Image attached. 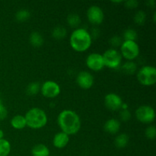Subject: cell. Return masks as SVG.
I'll return each mask as SVG.
<instances>
[{
	"instance_id": "cell-13",
	"label": "cell",
	"mask_w": 156,
	"mask_h": 156,
	"mask_svg": "<svg viewBox=\"0 0 156 156\" xmlns=\"http://www.w3.org/2000/svg\"><path fill=\"white\" fill-rule=\"evenodd\" d=\"M69 142V136L62 131L55 134L53 139V144L54 147L59 149L65 148L68 145Z\"/></svg>"
},
{
	"instance_id": "cell-12",
	"label": "cell",
	"mask_w": 156,
	"mask_h": 156,
	"mask_svg": "<svg viewBox=\"0 0 156 156\" xmlns=\"http://www.w3.org/2000/svg\"><path fill=\"white\" fill-rule=\"evenodd\" d=\"M94 82V76L88 71H82L77 75L76 83L82 89H89Z\"/></svg>"
},
{
	"instance_id": "cell-14",
	"label": "cell",
	"mask_w": 156,
	"mask_h": 156,
	"mask_svg": "<svg viewBox=\"0 0 156 156\" xmlns=\"http://www.w3.org/2000/svg\"><path fill=\"white\" fill-rule=\"evenodd\" d=\"M104 129L105 132L112 135L118 133L120 129V123L117 119L111 118L107 120L104 125Z\"/></svg>"
},
{
	"instance_id": "cell-10",
	"label": "cell",
	"mask_w": 156,
	"mask_h": 156,
	"mask_svg": "<svg viewBox=\"0 0 156 156\" xmlns=\"http://www.w3.org/2000/svg\"><path fill=\"white\" fill-rule=\"evenodd\" d=\"M87 18L91 24L98 25L103 22L105 14L101 8L98 5H91L87 10Z\"/></svg>"
},
{
	"instance_id": "cell-7",
	"label": "cell",
	"mask_w": 156,
	"mask_h": 156,
	"mask_svg": "<svg viewBox=\"0 0 156 156\" xmlns=\"http://www.w3.org/2000/svg\"><path fill=\"white\" fill-rule=\"evenodd\" d=\"M135 115L139 121L146 124L152 123L155 119V110L149 105H142L139 107L136 111Z\"/></svg>"
},
{
	"instance_id": "cell-25",
	"label": "cell",
	"mask_w": 156,
	"mask_h": 156,
	"mask_svg": "<svg viewBox=\"0 0 156 156\" xmlns=\"http://www.w3.org/2000/svg\"><path fill=\"white\" fill-rule=\"evenodd\" d=\"M134 22L139 26L144 25V24L146 23V14L145 13L144 11L140 10L135 14L134 15Z\"/></svg>"
},
{
	"instance_id": "cell-11",
	"label": "cell",
	"mask_w": 156,
	"mask_h": 156,
	"mask_svg": "<svg viewBox=\"0 0 156 156\" xmlns=\"http://www.w3.org/2000/svg\"><path fill=\"white\" fill-rule=\"evenodd\" d=\"M123 100L118 94L115 93H109L105 97V105L111 111H117L121 109L123 106Z\"/></svg>"
},
{
	"instance_id": "cell-1",
	"label": "cell",
	"mask_w": 156,
	"mask_h": 156,
	"mask_svg": "<svg viewBox=\"0 0 156 156\" xmlns=\"http://www.w3.org/2000/svg\"><path fill=\"white\" fill-rule=\"evenodd\" d=\"M57 123L61 131L68 136L75 135L80 130V117L77 113L72 110L61 111L58 115Z\"/></svg>"
},
{
	"instance_id": "cell-20",
	"label": "cell",
	"mask_w": 156,
	"mask_h": 156,
	"mask_svg": "<svg viewBox=\"0 0 156 156\" xmlns=\"http://www.w3.org/2000/svg\"><path fill=\"white\" fill-rule=\"evenodd\" d=\"M67 31L65 27L62 26H57L52 30V37L56 40H62L66 37Z\"/></svg>"
},
{
	"instance_id": "cell-27",
	"label": "cell",
	"mask_w": 156,
	"mask_h": 156,
	"mask_svg": "<svg viewBox=\"0 0 156 156\" xmlns=\"http://www.w3.org/2000/svg\"><path fill=\"white\" fill-rule=\"evenodd\" d=\"M145 135L149 140H154L156 137V129L155 126L153 125H150L148 126L145 131Z\"/></svg>"
},
{
	"instance_id": "cell-3",
	"label": "cell",
	"mask_w": 156,
	"mask_h": 156,
	"mask_svg": "<svg viewBox=\"0 0 156 156\" xmlns=\"http://www.w3.org/2000/svg\"><path fill=\"white\" fill-rule=\"evenodd\" d=\"M27 126L33 129H39L44 127L48 121L47 114L40 108H30L24 115Z\"/></svg>"
},
{
	"instance_id": "cell-22",
	"label": "cell",
	"mask_w": 156,
	"mask_h": 156,
	"mask_svg": "<svg viewBox=\"0 0 156 156\" xmlns=\"http://www.w3.org/2000/svg\"><path fill=\"white\" fill-rule=\"evenodd\" d=\"M11 152V144L7 140H0V156H9Z\"/></svg>"
},
{
	"instance_id": "cell-2",
	"label": "cell",
	"mask_w": 156,
	"mask_h": 156,
	"mask_svg": "<svg viewBox=\"0 0 156 156\" xmlns=\"http://www.w3.org/2000/svg\"><path fill=\"white\" fill-rule=\"evenodd\" d=\"M69 43L75 51L82 53L90 48L92 44V38L87 30L84 28H76L70 36Z\"/></svg>"
},
{
	"instance_id": "cell-18",
	"label": "cell",
	"mask_w": 156,
	"mask_h": 156,
	"mask_svg": "<svg viewBox=\"0 0 156 156\" xmlns=\"http://www.w3.org/2000/svg\"><path fill=\"white\" fill-rule=\"evenodd\" d=\"M129 143V136L126 133H120L116 136L114 144L118 149H123L126 147Z\"/></svg>"
},
{
	"instance_id": "cell-29",
	"label": "cell",
	"mask_w": 156,
	"mask_h": 156,
	"mask_svg": "<svg viewBox=\"0 0 156 156\" xmlns=\"http://www.w3.org/2000/svg\"><path fill=\"white\" fill-rule=\"evenodd\" d=\"M110 43H111V45L114 47H118L121 45L123 41L119 36H114L110 40Z\"/></svg>"
},
{
	"instance_id": "cell-4",
	"label": "cell",
	"mask_w": 156,
	"mask_h": 156,
	"mask_svg": "<svg viewBox=\"0 0 156 156\" xmlns=\"http://www.w3.org/2000/svg\"><path fill=\"white\" fill-rule=\"evenodd\" d=\"M137 79L144 86H152L156 82V69L152 66H144L137 71Z\"/></svg>"
},
{
	"instance_id": "cell-5",
	"label": "cell",
	"mask_w": 156,
	"mask_h": 156,
	"mask_svg": "<svg viewBox=\"0 0 156 156\" xmlns=\"http://www.w3.org/2000/svg\"><path fill=\"white\" fill-rule=\"evenodd\" d=\"M140 47L136 41H124L120 45V52L122 57L128 61H133L140 55Z\"/></svg>"
},
{
	"instance_id": "cell-31",
	"label": "cell",
	"mask_w": 156,
	"mask_h": 156,
	"mask_svg": "<svg viewBox=\"0 0 156 156\" xmlns=\"http://www.w3.org/2000/svg\"><path fill=\"white\" fill-rule=\"evenodd\" d=\"M8 111L5 107L3 105V104H0V120H4L7 117Z\"/></svg>"
},
{
	"instance_id": "cell-9",
	"label": "cell",
	"mask_w": 156,
	"mask_h": 156,
	"mask_svg": "<svg viewBox=\"0 0 156 156\" xmlns=\"http://www.w3.org/2000/svg\"><path fill=\"white\" fill-rule=\"evenodd\" d=\"M86 66L89 69L94 72H98L105 68L102 55L98 53H92L86 58Z\"/></svg>"
},
{
	"instance_id": "cell-24",
	"label": "cell",
	"mask_w": 156,
	"mask_h": 156,
	"mask_svg": "<svg viewBox=\"0 0 156 156\" xmlns=\"http://www.w3.org/2000/svg\"><path fill=\"white\" fill-rule=\"evenodd\" d=\"M30 17V12L27 9H20L15 14V18L18 21L23 22L28 20Z\"/></svg>"
},
{
	"instance_id": "cell-26",
	"label": "cell",
	"mask_w": 156,
	"mask_h": 156,
	"mask_svg": "<svg viewBox=\"0 0 156 156\" xmlns=\"http://www.w3.org/2000/svg\"><path fill=\"white\" fill-rule=\"evenodd\" d=\"M124 41H136L137 39V32L133 28H128L124 30L123 34Z\"/></svg>"
},
{
	"instance_id": "cell-15",
	"label": "cell",
	"mask_w": 156,
	"mask_h": 156,
	"mask_svg": "<svg viewBox=\"0 0 156 156\" xmlns=\"http://www.w3.org/2000/svg\"><path fill=\"white\" fill-rule=\"evenodd\" d=\"M10 123L11 126L15 129H22L27 126L25 117L21 114H17L14 116L11 120Z\"/></svg>"
},
{
	"instance_id": "cell-32",
	"label": "cell",
	"mask_w": 156,
	"mask_h": 156,
	"mask_svg": "<svg viewBox=\"0 0 156 156\" xmlns=\"http://www.w3.org/2000/svg\"><path fill=\"white\" fill-rule=\"evenodd\" d=\"M2 139H4V132L2 129H0V140H2Z\"/></svg>"
},
{
	"instance_id": "cell-21",
	"label": "cell",
	"mask_w": 156,
	"mask_h": 156,
	"mask_svg": "<svg viewBox=\"0 0 156 156\" xmlns=\"http://www.w3.org/2000/svg\"><path fill=\"white\" fill-rule=\"evenodd\" d=\"M41 84L37 82H33L28 84L26 88V92L29 95H36L41 91Z\"/></svg>"
},
{
	"instance_id": "cell-17",
	"label": "cell",
	"mask_w": 156,
	"mask_h": 156,
	"mask_svg": "<svg viewBox=\"0 0 156 156\" xmlns=\"http://www.w3.org/2000/svg\"><path fill=\"white\" fill-rule=\"evenodd\" d=\"M29 41L34 47H40L44 44V37L39 32L34 31L29 37Z\"/></svg>"
},
{
	"instance_id": "cell-30",
	"label": "cell",
	"mask_w": 156,
	"mask_h": 156,
	"mask_svg": "<svg viewBox=\"0 0 156 156\" xmlns=\"http://www.w3.org/2000/svg\"><path fill=\"white\" fill-rule=\"evenodd\" d=\"M124 5L127 9H134L139 5V2L136 0H128V1L124 2Z\"/></svg>"
},
{
	"instance_id": "cell-28",
	"label": "cell",
	"mask_w": 156,
	"mask_h": 156,
	"mask_svg": "<svg viewBox=\"0 0 156 156\" xmlns=\"http://www.w3.org/2000/svg\"><path fill=\"white\" fill-rule=\"evenodd\" d=\"M119 115H120V120L123 122H127L131 118V113L128 108H126V109H120Z\"/></svg>"
},
{
	"instance_id": "cell-23",
	"label": "cell",
	"mask_w": 156,
	"mask_h": 156,
	"mask_svg": "<svg viewBox=\"0 0 156 156\" xmlns=\"http://www.w3.org/2000/svg\"><path fill=\"white\" fill-rule=\"evenodd\" d=\"M67 23L72 27H77L81 24V18L79 15L75 13L69 14L67 17Z\"/></svg>"
},
{
	"instance_id": "cell-6",
	"label": "cell",
	"mask_w": 156,
	"mask_h": 156,
	"mask_svg": "<svg viewBox=\"0 0 156 156\" xmlns=\"http://www.w3.org/2000/svg\"><path fill=\"white\" fill-rule=\"evenodd\" d=\"M105 66L111 69H116L120 66L122 62V56L120 52L114 48L106 50L102 54Z\"/></svg>"
},
{
	"instance_id": "cell-16",
	"label": "cell",
	"mask_w": 156,
	"mask_h": 156,
	"mask_svg": "<svg viewBox=\"0 0 156 156\" xmlns=\"http://www.w3.org/2000/svg\"><path fill=\"white\" fill-rule=\"evenodd\" d=\"M32 156H49L50 155V149L46 145L39 143L32 148Z\"/></svg>"
},
{
	"instance_id": "cell-8",
	"label": "cell",
	"mask_w": 156,
	"mask_h": 156,
	"mask_svg": "<svg viewBox=\"0 0 156 156\" xmlns=\"http://www.w3.org/2000/svg\"><path fill=\"white\" fill-rule=\"evenodd\" d=\"M60 86L53 81H47L41 85V92L47 98H55L60 94Z\"/></svg>"
},
{
	"instance_id": "cell-19",
	"label": "cell",
	"mask_w": 156,
	"mask_h": 156,
	"mask_svg": "<svg viewBox=\"0 0 156 156\" xmlns=\"http://www.w3.org/2000/svg\"><path fill=\"white\" fill-rule=\"evenodd\" d=\"M137 65L133 61H127L122 66V70L127 75H133L137 73Z\"/></svg>"
}]
</instances>
